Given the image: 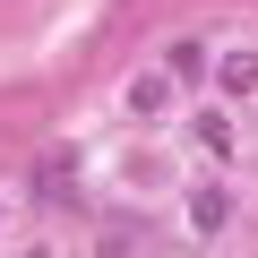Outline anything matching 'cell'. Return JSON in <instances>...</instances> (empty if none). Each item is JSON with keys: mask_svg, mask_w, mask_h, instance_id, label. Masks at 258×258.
Returning <instances> with one entry per match:
<instances>
[{"mask_svg": "<svg viewBox=\"0 0 258 258\" xmlns=\"http://www.w3.org/2000/svg\"><path fill=\"white\" fill-rule=\"evenodd\" d=\"M215 86H224V95H258V60H249V52H232V60L215 69Z\"/></svg>", "mask_w": 258, "mask_h": 258, "instance_id": "obj_2", "label": "cell"}, {"mask_svg": "<svg viewBox=\"0 0 258 258\" xmlns=\"http://www.w3.org/2000/svg\"><path fill=\"white\" fill-rule=\"evenodd\" d=\"M189 224H198V232H224V224H232V198H224V189H198V198H189Z\"/></svg>", "mask_w": 258, "mask_h": 258, "instance_id": "obj_1", "label": "cell"}, {"mask_svg": "<svg viewBox=\"0 0 258 258\" xmlns=\"http://www.w3.org/2000/svg\"><path fill=\"white\" fill-rule=\"evenodd\" d=\"M172 69L181 78H207V43H172Z\"/></svg>", "mask_w": 258, "mask_h": 258, "instance_id": "obj_5", "label": "cell"}, {"mask_svg": "<svg viewBox=\"0 0 258 258\" xmlns=\"http://www.w3.org/2000/svg\"><path fill=\"white\" fill-rule=\"evenodd\" d=\"M198 147H215V155H232V120H224V112H198Z\"/></svg>", "mask_w": 258, "mask_h": 258, "instance_id": "obj_3", "label": "cell"}, {"mask_svg": "<svg viewBox=\"0 0 258 258\" xmlns=\"http://www.w3.org/2000/svg\"><path fill=\"white\" fill-rule=\"evenodd\" d=\"M129 112H164V78H138V86H129Z\"/></svg>", "mask_w": 258, "mask_h": 258, "instance_id": "obj_4", "label": "cell"}]
</instances>
